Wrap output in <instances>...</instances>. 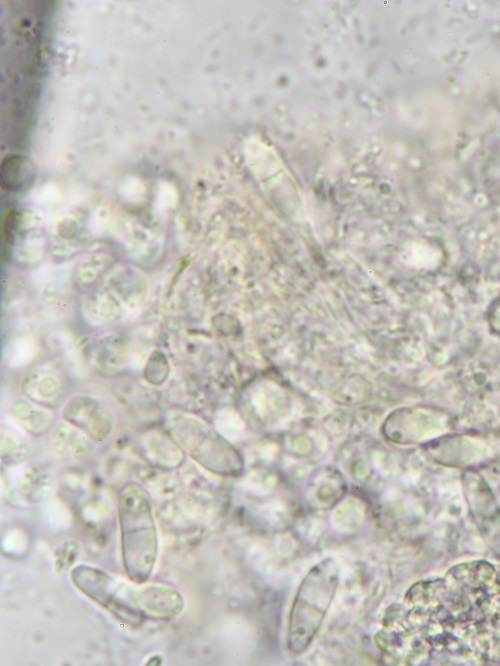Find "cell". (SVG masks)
<instances>
[{"instance_id": "cell-1", "label": "cell", "mask_w": 500, "mask_h": 666, "mask_svg": "<svg viewBox=\"0 0 500 666\" xmlns=\"http://www.w3.org/2000/svg\"><path fill=\"white\" fill-rule=\"evenodd\" d=\"M118 517L125 572L135 583L151 576L158 554V536L151 502L138 484H128L118 496Z\"/></svg>"}, {"instance_id": "cell-2", "label": "cell", "mask_w": 500, "mask_h": 666, "mask_svg": "<svg viewBox=\"0 0 500 666\" xmlns=\"http://www.w3.org/2000/svg\"><path fill=\"white\" fill-rule=\"evenodd\" d=\"M339 583L336 562L326 558L306 574L296 593L288 627V647L294 654L307 650L318 633Z\"/></svg>"}, {"instance_id": "cell-3", "label": "cell", "mask_w": 500, "mask_h": 666, "mask_svg": "<svg viewBox=\"0 0 500 666\" xmlns=\"http://www.w3.org/2000/svg\"><path fill=\"white\" fill-rule=\"evenodd\" d=\"M71 579L84 595L106 608L120 621L138 625L146 619V582L130 584L87 564L74 567Z\"/></svg>"}, {"instance_id": "cell-4", "label": "cell", "mask_w": 500, "mask_h": 666, "mask_svg": "<svg viewBox=\"0 0 500 666\" xmlns=\"http://www.w3.org/2000/svg\"><path fill=\"white\" fill-rule=\"evenodd\" d=\"M168 424L172 439L207 469L219 474H232L239 470L240 460L235 451L198 421L183 414H174Z\"/></svg>"}, {"instance_id": "cell-5", "label": "cell", "mask_w": 500, "mask_h": 666, "mask_svg": "<svg viewBox=\"0 0 500 666\" xmlns=\"http://www.w3.org/2000/svg\"><path fill=\"white\" fill-rule=\"evenodd\" d=\"M66 421L96 441L105 440L113 428V415L99 399L89 395L70 398L63 409Z\"/></svg>"}, {"instance_id": "cell-6", "label": "cell", "mask_w": 500, "mask_h": 666, "mask_svg": "<svg viewBox=\"0 0 500 666\" xmlns=\"http://www.w3.org/2000/svg\"><path fill=\"white\" fill-rule=\"evenodd\" d=\"M21 391L28 400L48 409L59 407L68 394L63 378L47 369H39L27 375L21 384Z\"/></svg>"}, {"instance_id": "cell-7", "label": "cell", "mask_w": 500, "mask_h": 666, "mask_svg": "<svg viewBox=\"0 0 500 666\" xmlns=\"http://www.w3.org/2000/svg\"><path fill=\"white\" fill-rule=\"evenodd\" d=\"M51 442L59 454L71 459L85 458L93 451L87 434L66 420L54 426Z\"/></svg>"}, {"instance_id": "cell-8", "label": "cell", "mask_w": 500, "mask_h": 666, "mask_svg": "<svg viewBox=\"0 0 500 666\" xmlns=\"http://www.w3.org/2000/svg\"><path fill=\"white\" fill-rule=\"evenodd\" d=\"M10 411L12 417L25 431L36 436L45 433L54 420V415L50 409L30 400H14Z\"/></svg>"}, {"instance_id": "cell-9", "label": "cell", "mask_w": 500, "mask_h": 666, "mask_svg": "<svg viewBox=\"0 0 500 666\" xmlns=\"http://www.w3.org/2000/svg\"><path fill=\"white\" fill-rule=\"evenodd\" d=\"M169 437L158 432H149L143 438V446L147 457L163 467H174L182 459L180 447Z\"/></svg>"}]
</instances>
